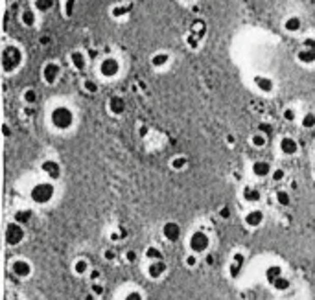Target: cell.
Returning <instances> with one entry per match:
<instances>
[{
  "mask_svg": "<svg viewBox=\"0 0 315 300\" xmlns=\"http://www.w3.org/2000/svg\"><path fill=\"white\" fill-rule=\"evenodd\" d=\"M0 63H2V70L6 74L17 72L22 63H24V52L17 44H8L2 48V55H0Z\"/></svg>",
  "mask_w": 315,
  "mask_h": 300,
  "instance_id": "1",
  "label": "cell"
},
{
  "mask_svg": "<svg viewBox=\"0 0 315 300\" xmlns=\"http://www.w3.org/2000/svg\"><path fill=\"white\" fill-rule=\"evenodd\" d=\"M74 122H76V114H74L72 109L67 105L53 107L52 112H50V124H52L53 129L68 131V129H72Z\"/></svg>",
  "mask_w": 315,
  "mask_h": 300,
  "instance_id": "2",
  "label": "cell"
},
{
  "mask_svg": "<svg viewBox=\"0 0 315 300\" xmlns=\"http://www.w3.org/2000/svg\"><path fill=\"white\" fill-rule=\"evenodd\" d=\"M53 197H55V186L50 181L34 184V188L30 190V199L35 204H48Z\"/></svg>",
  "mask_w": 315,
  "mask_h": 300,
  "instance_id": "3",
  "label": "cell"
},
{
  "mask_svg": "<svg viewBox=\"0 0 315 300\" xmlns=\"http://www.w3.org/2000/svg\"><path fill=\"white\" fill-rule=\"evenodd\" d=\"M297 61L301 65H304V67H310V65L315 63V39L313 37H304L301 43V46H299V50H297L295 53Z\"/></svg>",
  "mask_w": 315,
  "mask_h": 300,
  "instance_id": "4",
  "label": "cell"
},
{
  "mask_svg": "<svg viewBox=\"0 0 315 300\" xmlns=\"http://www.w3.org/2000/svg\"><path fill=\"white\" fill-rule=\"evenodd\" d=\"M120 70H122L120 61L117 57H112V55H107V57L100 59V63H98V74L103 79H114L120 74Z\"/></svg>",
  "mask_w": 315,
  "mask_h": 300,
  "instance_id": "5",
  "label": "cell"
},
{
  "mask_svg": "<svg viewBox=\"0 0 315 300\" xmlns=\"http://www.w3.org/2000/svg\"><path fill=\"white\" fill-rule=\"evenodd\" d=\"M24 237H26V230L22 225H19V223H15V221L6 225L4 239L8 247H17V245H20V243L24 242Z\"/></svg>",
  "mask_w": 315,
  "mask_h": 300,
  "instance_id": "6",
  "label": "cell"
},
{
  "mask_svg": "<svg viewBox=\"0 0 315 300\" xmlns=\"http://www.w3.org/2000/svg\"><path fill=\"white\" fill-rule=\"evenodd\" d=\"M210 247V236L203 230H195V232L190 234L188 237V249L190 252H194V254H203L207 252Z\"/></svg>",
  "mask_w": 315,
  "mask_h": 300,
  "instance_id": "7",
  "label": "cell"
},
{
  "mask_svg": "<svg viewBox=\"0 0 315 300\" xmlns=\"http://www.w3.org/2000/svg\"><path fill=\"white\" fill-rule=\"evenodd\" d=\"M61 72H63V68L58 61H48V63H44L43 68H41V78L46 85H55L61 78Z\"/></svg>",
  "mask_w": 315,
  "mask_h": 300,
  "instance_id": "8",
  "label": "cell"
},
{
  "mask_svg": "<svg viewBox=\"0 0 315 300\" xmlns=\"http://www.w3.org/2000/svg\"><path fill=\"white\" fill-rule=\"evenodd\" d=\"M11 273L19 278H28L34 273V265L24 258H17V260L11 261Z\"/></svg>",
  "mask_w": 315,
  "mask_h": 300,
  "instance_id": "9",
  "label": "cell"
},
{
  "mask_svg": "<svg viewBox=\"0 0 315 300\" xmlns=\"http://www.w3.org/2000/svg\"><path fill=\"white\" fill-rule=\"evenodd\" d=\"M107 109H109V112H111L112 116H122L127 109L126 98L120 96V94H112V96L107 100Z\"/></svg>",
  "mask_w": 315,
  "mask_h": 300,
  "instance_id": "10",
  "label": "cell"
},
{
  "mask_svg": "<svg viewBox=\"0 0 315 300\" xmlns=\"http://www.w3.org/2000/svg\"><path fill=\"white\" fill-rule=\"evenodd\" d=\"M68 61H70L74 70H78V72H83L89 67V57L83 50H72L70 55H68Z\"/></svg>",
  "mask_w": 315,
  "mask_h": 300,
  "instance_id": "11",
  "label": "cell"
},
{
  "mask_svg": "<svg viewBox=\"0 0 315 300\" xmlns=\"http://www.w3.org/2000/svg\"><path fill=\"white\" fill-rule=\"evenodd\" d=\"M41 170H43V173L48 177L50 181H58L59 177H61V173H63V170H61V164H59L58 160H44L43 164H41Z\"/></svg>",
  "mask_w": 315,
  "mask_h": 300,
  "instance_id": "12",
  "label": "cell"
},
{
  "mask_svg": "<svg viewBox=\"0 0 315 300\" xmlns=\"http://www.w3.org/2000/svg\"><path fill=\"white\" fill-rule=\"evenodd\" d=\"M162 236L170 243H175L181 239V225L177 221H166L162 225Z\"/></svg>",
  "mask_w": 315,
  "mask_h": 300,
  "instance_id": "13",
  "label": "cell"
},
{
  "mask_svg": "<svg viewBox=\"0 0 315 300\" xmlns=\"http://www.w3.org/2000/svg\"><path fill=\"white\" fill-rule=\"evenodd\" d=\"M166 271H168V265H166L164 260L150 261V265L146 269V275L150 276L151 280H159V278H162L166 275Z\"/></svg>",
  "mask_w": 315,
  "mask_h": 300,
  "instance_id": "14",
  "label": "cell"
},
{
  "mask_svg": "<svg viewBox=\"0 0 315 300\" xmlns=\"http://www.w3.org/2000/svg\"><path fill=\"white\" fill-rule=\"evenodd\" d=\"M171 61V55L166 50H160V52H155L153 55L150 57V65L155 70H162V68H166L168 65H170Z\"/></svg>",
  "mask_w": 315,
  "mask_h": 300,
  "instance_id": "15",
  "label": "cell"
},
{
  "mask_svg": "<svg viewBox=\"0 0 315 300\" xmlns=\"http://www.w3.org/2000/svg\"><path fill=\"white\" fill-rule=\"evenodd\" d=\"M264 219H266V214L258 208L249 210V212L243 216V223H245L249 228H258L264 223Z\"/></svg>",
  "mask_w": 315,
  "mask_h": 300,
  "instance_id": "16",
  "label": "cell"
},
{
  "mask_svg": "<svg viewBox=\"0 0 315 300\" xmlns=\"http://www.w3.org/2000/svg\"><path fill=\"white\" fill-rule=\"evenodd\" d=\"M278 147H280L282 155H286V157H293L299 153V142H297L293 136H284V138H280Z\"/></svg>",
  "mask_w": 315,
  "mask_h": 300,
  "instance_id": "17",
  "label": "cell"
},
{
  "mask_svg": "<svg viewBox=\"0 0 315 300\" xmlns=\"http://www.w3.org/2000/svg\"><path fill=\"white\" fill-rule=\"evenodd\" d=\"M252 83H254L256 91L262 92V94H271V92L275 91V81H273L269 76H254V78H252Z\"/></svg>",
  "mask_w": 315,
  "mask_h": 300,
  "instance_id": "18",
  "label": "cell"
},
{
  "mask_svg": "<svg viewBox=\"0 0 315 300\" xmlns=\"http://www.w3.org/2000/svg\"><path fill=\"white\" fill-rule=\"evenodd\" d=\"M251 170H252V175L258 177V179L271 177V173H273V168H271V164H269L267 160H256V162H252Z\"/></svg>",
  "mask_w": 315,
  "mask_h": 300,
  "instance_id": "19",
  "label": "cell"
},
{
  "mask_svg": "<svg viewBox=\"0 0 315 300\" xmlns=\"http://www.w3.org/2000/svg\"><path fill=\"white\" fill-rule=\"evenodd\" d=\"M243 263H245V256H243L242 252H236L233 256V261H231V265H228V276L236 280L238 276L242 275V269H243Z\"/></svg>",
  "mask_w": 315,
  "mask_h": 300,
  "instance_id": "20",
  "label": "cell"
},
{
  "mask_svg": "<svg viewBox=\"0 0 315 300\" xmlns=\"http://www.w3.org/2000/svg\"><path fill=\"white\" fill-rule=\"evenodd\" d=\"M19 20L24 28H34V26L37 24V11H35L34 8H24V10L20 11Z\"/></svg>",
  "mask_w": 315,
  "mask_h": 300,
  "instance_id": "21",
  "label": "cell"
},
{
  "mask_svg": "<svg viewBox=\"0 0 315 300\" xmlns=\"http://www.w3.org/2000/svg\"><path fill=\"white\" fill-rule=\"evenodd\" d=\"M282 28H284V32H288V34H299L302 29V19L301 17H297V15H290V17L284 20Z\"/></svg>",
  "mask_w": 315,
  "mask_h": 300,
  "instance_id": "22",
  "label": "cell"
},
{
  "mask_svg": "<svg viewBox=\"0 0 315 300\" xmlns=\"http://www.w3.org/2000/svg\"><path fill=\"white\" fill-rule=\"evenodd\" d=\"M242 195H243V199L247 201V203H251V204H254V203H260L262 201V192L258 188H254V186H243V190H242Z\"/></svg>",
  "mask_w": 315,
  "mask_h": 300,
  "instance_id": "23",
  "label": "cell"
},
{
  "mask_svg": "<svg viewBox=\"0 0 315 300\" xmlns=\"http://www.w3.org/2000/svg\"><path fill=\"white\" fill-rule=\"evenodd\" d=\"M133 11V4H114L111 8V17L112 19H126V17H129Z\"/></svg>",
  "mask_w": 315,
  "mask_h": 300,
  "instance_id": "24",
  "label": "cell"
},
{
  "mask_svg": "<svg viewBox=\"0 0 315 300\" xmlns=\"http://www.w3.org/2000/svg\"><path fill=\"white\" fill-rule=\"evenodd\" d=\"M72 271L78 276H85L87 273H91V263H89V260H85V258H78V260L72 263Z\"/></svg>",
  "mask_w": 315,
  "mask_h": 300,
  "instance_id": "25",
  "label": "cell"
},
{
  "mask_svg": "<svg viewBox=\"0 0 315 300\" xmlns=\"http://www.w3.org/2000/svg\"><path fill=\"white\" fill-rule=\"evenodd\" d=\"M53 6H55V0H34V8L37 13H48V11L53 10Z\"/></svg>",
  "mask_w": 315,
  "mask_h": 300,
  "instance_id": "26",
  "label": "cell"
},
{
  "mask_svg": "<svg viewBox=\"0 0 315 300\" xmlns=\"http://www.w3.org/2000/svg\"><path fill=\"white\" fill-rule=\"evenodd\" d=\"M280 276H284V271H282V267L280 265H269L266 269V280L269 282V284H275Z\"/></svg>",
  "mask_w": 315,
  "mask_h": 300,
  "instance_id": "27",
  "label": "cell"
},
{
  "mask_svg": "<svg viewBox=\"0 0 315 300\" xmlns=\"http://www.w3.org/2000/svg\"><path fill=\"white\" fill-rule=\"evenodd\" d=\"M190 34L195 35L197 39L203 41V39H205V35H207V24H205V22H203V20H201V19L194 20V22H192V28H190Z\"/></svg>",
  "mask_w": 315,
  "mask_h": 300,
  "instance_id": "28",
  "label": "cell"
},
{
  "mask_svg": "<svg viewBox=\"0 0 315 300\" xmlns=\"http://www.w3.org/2000/svg\"><path fill=\"white\" fill-rule=\"evenodd\" d=\"M32 218H34V212H32V210H26L24 208V210H17V212H15L13 221L24 227V225H28V223L32 221Z\"/></svg>",
  "mask_w": 315,
  "mask_h": 300,
  "instance_id": "29",
  "label": "cell"
},
{
  "mask_svg": "<svg viewBox=\"0 0 315 300\" xmlns=\"http://www.w3.org/2000/svg\"><path fill=\"white\" fill-rule=\"evenodd\" d=\"M267 142H269V136L264 135V133H254V135L251 136V145L252 147H256V149H262V147H266Z\"/></svg>",
  "mask_w": 315,
  "mask_h": 300,
  "instance_id": "30",
  "label": "cell"
},
{
  "mask_svg": "<svg viewBox=\"0 0 315 300\" xmlns=\"http://www.w3.org/2000/svg\"><path fill=\"white\" fill-rule=\"evenodd\" d=\"M170 166H171V170H174V171H183L184 168L188 166V159H186L184 155H177V157H174V159H171Z\"/></svg>",
  "mask_w": 315,
  "mask_h": 300,
  "instance_id": "31",
  "label": "cell"
},
{
  "mask_svg": "<svg viewBox=\"0 0 315 300\" xmlns=\"http://www.w3.org/2000/svg\"><path fill=\"white\" fill-rule=\"evenodd\" d=\"M22 102L28 107H34L35 103H37V91H35V88H26V91L22 92Z\"/></svg>",
  "mask_w": 315,
  "mask_h": 300,
  "instance_id": "32",
  "label": "cell"
},
{
  "mask_svg": "<svg viewBox=\"0 0 315 300\" xmlns=\"http://www.w3.org/2000/svg\"><path fill=\"white\" fill-rule=\"evenodd\" d=\"M144 256L150 261H159V260H162V251H160L159 247H155V245H151V247L146 249Z\"/></svg>",
  "mask_w": 315,
  "mask_h": 300,
  "instance_id": "33",
  "label": "cell"
},
{
  "mask_svg": "<svg viewBox=\"0 0 315 300\" xmlns=\"http://www.w3.org/2000/svg\"><path fill=\"white\" fill-rule=\"evenodd\" d=\"M275 199L280 206H290L291 204V195H290V192H286V190H278V192L275 194Z\"/></svg>",
  "mask_w": 315,
  "mask_h": 300,
  "instance_id": "34",
  "label": "cell"
},
{
  "mask_svg": "<svg viewBox=\"0 0 315 300\" xmlns=\"http://www.w3.org/2000/svg\"><path fill=\"white\" fill-rule=\"evenodd\" d=\"M273 287H275V291H278V293H284V291H288L291 287V282L288 280L286 276H280V278L273 284Z\"/></svg>",
  "mask_w": 315,
  "mask_h": 300,
  "instance_id": "35",
  "label": "cell"
},
{
  "mask_svg": "<svg viewBox=\"0 0 315 300\" xmlns=\"http://www.w3.org/2000/svg\"><path fill=\"white\" fill-rule=\"evenodd\" d=\"M301 126H302V129H313L315 127V114L313 112H306L301 120Z\"/></svg>",
  "mask_w": 315,
  "mask_h": 300,
  "instance_id": "36",
  "label": "cell"
},
{
  "mask_svg": "<svg viewBox=\"0 0 315 300\" xmlns=\"http://www.w3.org/2000/svg\"><path fill=\"white\" fill-rule=\"evenodd\" d=\"M98 83L94 81V79H91V78H87V79H83V91L85 92H89V94H96L98 92Z\"/></svg>",
  "mask_w": 315,
  "mask_h": 300,
  "instance_id": "37",
  "label": "cell"
},
{
  "mask_svg": "<svg viewBox=\"0 0 315 300\" xmlns=\"http://www.w3.org/2000/svg\"><path fill=\"white\" fill-rule=\"evenodd\" d=\"M201 43H203V41L197 39L195 35H192V34H190V32H188V35H186V46H188V48L197 50L199 46H201Z\"/></svg>",
  "mask_w": 315,
  "mask_h": 300,
  "instance_id": "38",
  "label": "cell"
},
{
  "mask_svg": "<svg viewBox=\"0 0 315 300\" xmlns=\"http://www.w3.org/2000/svg\"><path fill=\"white\" fill-rule=\"evenodd\" d=\"M282 118L286 122H295L297 120V111H295V107H286L284 109V112H282Z\"/></svg>",
  "mask_w": 315,
  "mask_h": 300,
  "instance_id": "39",
  "label": "cell"
},
{
  "mask_svg": "<svg viewBox=\"0 0 315 300\" xmlns=\"http://www.w3.org/2000/svg\"><path fill=\"white\" fill-rule=\"evenodd\" d=\"M197 263H199L197 254H194V252H190L188 256L184 258V265L188 267V269H195V267H197Z\"/></svg>",
  "mask_w": 315,
  "mask_h": 300,
  "instance_id": "40",
  "label": "cell"
},
{
  "mask_svg": "<svg viewBox=\"0 0 315 300\" xmlns=\"http://www.w3.org/2000/svg\"><path fill=\"white\" fill-rule=\"evenodd\" d=\"M284 177H286V171L282 170V168H276V170H273L271 179L275 181V183H280V181H284Z\"/></svg>",
  "mask_w": 315,
  "mask_h": 300,
  "instance_id": "41",
  "label": "cell"
},
{
  "mask_svg": "<svg viewBox=\"0 0 315 300\" xmlns=\"http://www.w3.org/2000/svg\"><path fill=\"white\" fill-rule=\"evenodd\" d=\"M124 300H144V295H142L140 291H129V293L124 296Z\"/></svg>",
  "mask_w": 315,
  "mask_h": 300,
  "instance_id": "42",
  "label": "cell"
},
{
  "mask_svg": "<svg viewBox=\"0 0 315 300\" xmlns=\"http://www.w3.org/2000/svg\"><path fill=\"white\" fill-rule=\"evenodd\" d=\"M92 293L96 296H100V295H103V291H105V287H103V284H100V282H92Z\"/></svg>",
  "mask_w": 315,
  "mask_h": 300,
  "instance_id": "43",
  "label": "cell"
},
{
  "mask_svg": "<svg viewBox=\"0 0 315 300\" xmlns=\"http://www.w3.org/2000/svg\"><path fill=\"white\" fill-rule=\"evenodd\" d=\"M258 131H260V133H264V135H267V136H271L273 127L269 126V124H260V126H258Z\"/></svg>",
  "mask_w": 315,
  "mask_h": 300,
  "instance_id": "44",
  "label": "cell"
},
{
  "mask_svg": "<svg viewBox=\"0 0 315 300\" xmlns=\"http://www.w3.org/2000/svg\"><path fill=\"white\" fill-rule=\"evenodd\" d=\"M103 258H105L107 261H114L117 260V252L112 251V249H107V251L103 252Z\"/></svg>",
  "mask_w": 315,
  "mask_h": 300,
  "instance_id": "45",
  "label": "cell"
},
{
  "mask_svg": "<svg viewBox=\"0 0 315 300\" xmlns=\"http://www.w3.org/2000/svg\"><path fill=\"white\" fill-rule=\"evenodd\" d=\"M219 218L221 219H231V208H228V206H223V208L219 210Z\"/></svg>",
  "mask_w": 315,
  "mask_h": 300,
  "instance_id": "46",
  "label": "cell"
},
{
  "mask_svg": "<svg viewBox=\"0 0 315 300\" xmlns=\"http://www.w3.org/2000/svg\"><path fill=\"white\" fill-rule=\"evenodd\" d=\"M126 260L129 261V263H135L136 261V252L135 251H127L126 252Z\"/></svg>",
  "mask_w": 315,
  "mask_h": 300,
  "instance_id": "47",
  "label": "cell"
},
{
  "mask_svg": "<svg viewBox=\"0 0 315 300\" xmlns=\"http://www.w3.org/2000/svg\"><path fill=\"white\" fill-rule=\"evenodd\" d=\"M72 4H74V0H67V6H65V8H67V10H65V15H67V17L72 15Z\"/></svg>",
  "mask_w": 315,
  "mask_h": 300,
  "instance_id": "48",
  "label": "cell"
},
{
  "mask_svg": "<svg viewBox=\"0 0 315 300\" xmlns=\"http://www.w3.org/2000/svg\"><path fill=\"white\" fill-rule=\"evenodd\" d=\"M109 237H111V242H114V243L120 242V239H122V236H120L118 232H111V234H109Z\"/></svg>",
  "mask_w": 315,
  "mask_h": 300,
  "instance_id": "49",
  "label": "cell"
},
{
  "mask_svg": "<svg viewBox=\"0 0 315 300\" xmlns=\"http://www.w3.org/2000/svg\"><path fill=\"white\" fill-rule=\"evenodd\" d=\"M2 129H4V136L8 138V136H10V127H8V124H4V126H2Z\"/></svg>",
  "mask_w": 315,
  "mask_h": 300,
  "instance_id": "50",
  "label": "cell"
},
{
  "mask_svg": "<svg viewBox=\"0 0 315 300\" xmlns=\"http://www.w3.org/2000/svg\"><path fill=\"white\" fill-rule=\"evenodd\" d=\"M50 43V37H41V44H48Z\"/></svg>",
  "mask_w": 315,
  "mask_h": 300,
  "instance_id": "51",
  "label": "cell"
},
{
  "mask_svg": "<svg viewBox=\"0 0 315 300\" xmlns=\"http://www.w3.org/2000/svg\"><path fill=\"white\" fill-rule=\"evenodd\" d=\"M207 263H209V265H212V263H214V258L210 256V254H209V256H207Z\"/></svg>",
  "mask_w": 315,
  "mask_h": 300,
  "instance_id": "52",
  "label": "cell"
},
{
  "mask_svg": "<svg viewBox=\"0 0 315 300\" xmlns=\"http://www.w3.org/2000/svg\"><path fill=\"white\" fill-rule=\"evenodd\" d=\"M227 142H228V144H231V145H233V144H234V136L228 135V136H227Z\"/></svg>",
  "mask_w": 315,
  "mask_h": 300,
  "instance_id": "53",
  "label": "cell"
},
{
  "mask_svg": "<svg viewBox=\"0 0 315 300\" xmlns=\"http://www.w3.org/2000/svg\"><path fill=\"white\" fill-rule=\"evenodd\" d=\"M183 2H195V0H183Z\"/></svg>",
  "mask_w": 315,
  "mask_h": 300,
  "instance_id": "54",
  "label": "cell"
},
{
  "mask_svg": "<svg viewBox=\"0 0 315 300\" xmlns=\"http://www.w3.org/2000/svg\"><path fill=\"white\" fill-rule=\"evenodd\" d=\"M313 177H315V164H313Z\"/></svg>",
  "mask_w": 315,
  "mask_h": 300,
  "instance_id": "55",
  "label": "cell"
}]
</instances>
